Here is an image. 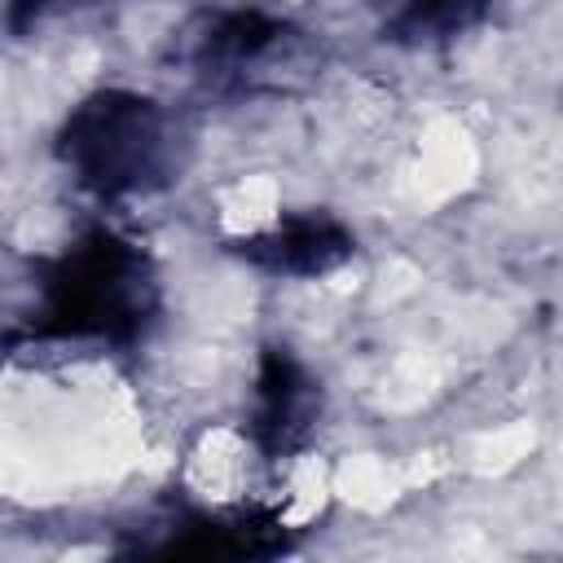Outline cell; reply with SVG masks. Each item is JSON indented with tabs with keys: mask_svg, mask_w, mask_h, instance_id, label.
<instances>
[{
	"mask_svg": "<svg viewBox=\"0 0 563 563\" xmlns=\"http://www.w3.org/2000/svg\"><path fill=\"white\" fill-rule=\"evenodd\" d=\"M321 497H325L321 466H317V462H303V466L295 471V479H290V519H308V515H317Z\"/></svg>",
	"mask_w": 563,
	"mask_h": 563,
	"instance_id": "3957f363",
	"label": "cell"
},
{
	"mask_svg": "<svg viewBox=\"0 0 563 563\" xmlns=\"http://www.w3.org/2000/svg\"><path fill=\"white\" fill-rule=\"evenodd\" d=\"M528 444H532V431H523V427L501 431V435H488V440L479 444V466H484V471H488V466H506V462L523 457Z\"/></svg>",
	"mask_w": 563,
	"mask_h": 563,
	"instance_id": "277c9868",
	"label": "cell"
},
{
	"mask_svg": "<svg viewBox=\"0 0 563 563\" xmlns=\"http://www.w3.org/2000/svg\"><path fill=\"white\" fill-rule=\"evenodd\" d=\"M339 488H343L356 506H387L391 493H396V475H391L378 457H356V462L343 466Z\"/></svg>",
	"mask_w": 563,
	"mask_h": 563,
	"instance_id": "7a4b0ae2",
	"label": "cell"
},
{
	"mask_svg": "<svg viewBox=\"0 0 563 563\" xmlns=\"http://www.w3.org/2000/svg\"><path fill=\"white\" fill-rule=\"evenodd\" d=\"M238 475H242V449H238V440L229 431H216L198 449V457H194V484L207 497H229V488L238 484Z\"/></svg>",
	"mask_w": 563,
	"mask_h": 563,
	"instance_id": "6da1fadb",
	"label": "cell"
}]
</instances>
